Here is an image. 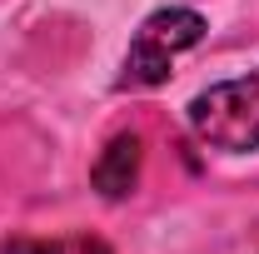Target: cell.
Here are the masks:
<instances>
[{
  "label": "cell",
  "mask_w": 259,
  "mask_h": 254,
  "mask_svg": "<svg viewBox=\"0 0 259 254\" xmlns=\"http://www.w3.org/2000/svg\"><path fill=\"white\" fill-rule=\"evenodd\" d=\"M204 40V15L199 10H185V5H169V10H155L145 15V25L130 40L125 70H120V90H155L169 80V65L180 50H190Z\"/></svg>",
  "instance_id": "obj_1"
},
{
  "label": "cell",
  "mask_w": 259,
  "mask_h": 254,
  "mask_svg": "<svg viewBox=\"0 0 259 254\" xmlns=\"http://www.w3.org/2000/svg\"><path fill=\"white\" fill-rule=\"evenodd\" d=\"M190 125L204 145L225 155H249L259 150V70L244 80L209 85L190 100Z\"/></svg>",
  "instance_id": "obj_2"
},
{
  "label": "cell",
  "mask_w": 259,
  "mask_h": 254,
  "mask_svg": "<svg viewBox=\"0 0 259 254\" xmlns=\"http://www.w3.org/2000/svg\"><path fill=\"white\" fill-rule=\"evenodd\" d=\"M140 135H115L105 150H100L95 170H90V185H95L105 199H125V194H135V185H140Z\"/></svg>",
  "instance_id": "obj_3"
},
{
  "label": "cell",
  "mask_w": 259,
  "mask_h": 254,
  "mask_svg": "<svg viewBox=\"0 0 259 254\" xmlns=\"http://www.w3.org/2000/svg\"><path fill=\"white\" fill-rule=\"evenodd\" d=\"M0 254H115L105 239H90V234H60V239H30V234H15L5 239Z\"/></svg>",
  "instance_id": "obj_4"
}]
</instances>
